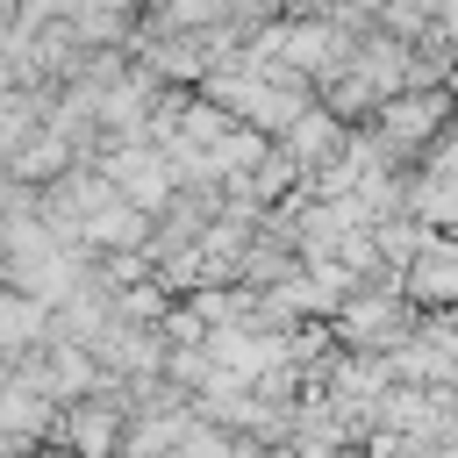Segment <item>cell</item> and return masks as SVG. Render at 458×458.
<instances>
[{
  "label": "cell",
  "mask_w": 458,
  "mask_h": 458,
  "mask_svg": "<svg viewBox=\"0 0 458 458\" xmlns=\"http://www.w3.org/2000/svg\"><path fill=\"white\" fill-rule=\"evenodd\" d=\"M415 293H422V301L458 293V250H422V258H415Z\"/></svg>",
  "instance_id": "6da1fadb"
},
{
  "label": "cell",
  "mask_w": 458,
  "mask_h": 458,
  "mask_svg": "<svg viewBox=\"0 0 458 458\" xmlns=\"http://www.w3.org/2000/svg\"><path fill=\"white\" fill-rule=\"evenodd\" d=\"M429 122H437V100H401V107L386 114V136H394V143H415Z\"/></svg>",
  "instance_id": "7a4b0ae2"
}]
</instances>
